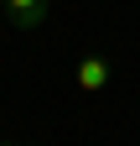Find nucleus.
I'll use <instances>...</instances> for the list:
<instances>
[{
	"label": "nucleus",
	"mask_w": 140,
	"mask_h": 146,
	"mask_svg": "<svg viewBox=\"0 0 140 146\" xmlns=\"http://www.w3.org/2000/svg\"><path fill=\"white\" fill-rule=\"evenodd\" d=\"M0 146H10V141H0Z\"/></svg>",
	"instance_id": "4"
},
{
	"label": "nucleus",
	"mask_w": 140,
	"mask_h": 146,
	"mask_svg": "<svg viewBox=\"0 0 140 146\" xmlns=\"http://www.w3.org/2000/svg\"><path fill=\"white\" fill-rule=\"evenodd\" d=\"M47 11H52V0H5V21L16 31H37L47 21Z\"/></svg>",
	"instance_id": "1"
},
{
	"label": "nucleus",
	"mask_w": 140,
	"mask_h": 146,
	"mask_svg": "<svg viewBox=\"0 0 140 146\" xmlns=\"http://www.w3.org/2000/svg\"><path fill=\"white\" fill-rule=\"evenodd\" d=\"M0 11H5V0H0Z\"/></svg>",
	"instance_id": "3"
},
{
	"label": "nucleus",
	"mask_w": 140,
	"mask_h": 146,
	"mask_svg": "<svg viewBox=\"0 0 140 146\" xmlns=\"http://www.w3.org/2000/svg\"><path fill=\"white\" fill-rule=\"evenodd\" d=\"M109 78H114V68H109V58H104V52H88V58L78 63V89H83V94L109 89Z\"/></svg>",
	"instance_id": "2"
}]
</instances>
